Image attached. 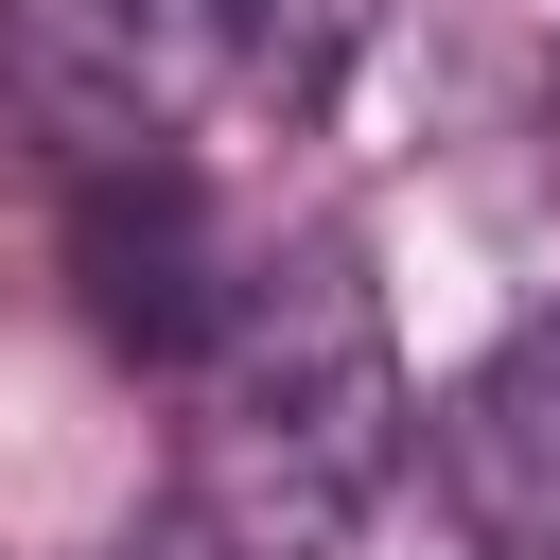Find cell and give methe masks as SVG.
Listing matches in <instances>:
<instances>
[{
    "label": "cell",
    "instance_id": "7a4b0ae2",
    "mask_svg": "<svg viewBox=\"0 0 560 560\" xmlns=\"http://www.w3.org/2000/svg\"><path fill=\"white\" fill-rule=\"evenodd\" d=\"M70 192V280H88V332L105 350H140V368H192L210 350V315H228V245H210V192H192V158L175 140H140V158H88V175H52Z\"/></svg>",
    "mask_w": 560,
    "mask_h": 560
},
{
    "label": "cell",
    "instance_id": "6da1fadb",
    "mask_svg": "<svg viewBox=\"0 0 560 560\" xmlns=\"http://www.w3.org/2000/svg\"><path fill=\"white\" fill-rule=\"evenodd\" d=\"M420 438L385 280L350 228L280 245L228 280L210 350H192V438H175V542L192 560H350V525L385 508Z\"/></svg>",
    "mask_w": 560,
    "mask_h": 560
},
{
    "label": "cell",
    "instance_id": "3957f363",
    "mask_svg": "<svg viewBox=\"0 0 560 560\" xmlns=\"http://www.w3.org/2000/svg\"><path fill=\"white\" fill-rule=\"evenodd\" d=\"M420 455H438V508L472 560H560V315H525L490 368H455L420 402Z\"/></svg>",
    "mask_w": 560,
    "mask_h": 560
},
{
    "label": "cell",
    "instance_id": "277c9868",
    "mask_svg": "<svg viewBox=\"0 0 560 560\" xmlns=\"http://www.w3.org/2000/svg\"><path fill=\"white\" fill-rule=\"evenodd\" d=\"M210 35H228V70H245V88L315 105V88H350V52L385 35V0H210Z\"/></svg>",
    "mask_w": 560,
    "mask_h": 560
}]
</instances>
